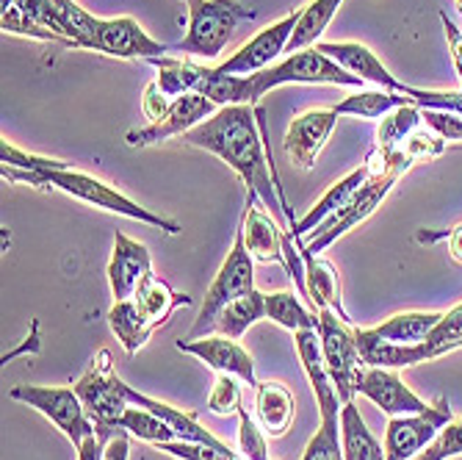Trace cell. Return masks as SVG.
Segmentation results:
<instances>
[{
  "instance_id": "cell-1",
  "label": "cell",
  "mask_w": 462,
  "mask_h": 460,
  "mask_svg": "<svg viewBox=\"0 0 462 460\" xmlns=\"http://www.w3.org/2000/svg\"><path fill=\"white\" fill-rule=\"evenodd\" d=\"M258 111L255 106H222L214 117L199 122L183 139L191 147L214 153L230 170L246 183V192L258 194V200L291 217L282 200L280 183L274 178L272 155L263 147V131H258Z\"/></svg>"
},
{
  "instance_id": "cell-2",
  "label": "cell",
  "mask_w": 462,
  "mask_h": 460,
  "mask_svg": "<svg viewBox=\"0 0 462 460\" xmlns=\"http://www.w3.org/2000/svg\"><path fill=\"white\" fill-rule=\"evenodd\" d=\"M285 83H310V87H352L365 89V80L346 72L316 48L288 53L285 61L272 64L255 75H214L208 67L199 83V95L222 106H255L266 92L285 87Z\"/></svg>"
},
{
  "instance_id": "cell-3",
  "label": "cell",
  "mask_w": 462,
  "mask_h": 460,
  "mask_svg": "<svg viewBox=\"0 0 462 460\" xmlns=\"http://www.w3.org/2000/svg\"><path fill=\"white\" fill-rule=\"evenodd\" d=\"M0 175L12 183H28L36 189H59L80 202H89L95 208H103V211L119 214V217H128V220H139L144 225H152L170 236H178L183 228L180 222L170 220V217H161L150 208H142L139 202H134L131 197H125L119 189H114L111 183L87 175V173H78L72 166H64V170H45V173H28V170H17V166H6L0 164Z\"/></svg>"
},
{
  "instance_id": "cell-4",
  "label": "cell",
  "mask_w": 462,
  "mask_h": 460,
  "mask_svg": "<svg viewBox=\"0 0 462 460\" xmlns=\"http://www.w3.org/2000/svg\"><path fill=\"white\" fill-rule=\"evenodd\" d=\"M59 6L64 25L75 42V48L106 53L114 59H155L166 56L172 48L163 42L152 39L134 17H114V20H100L80 9L75 0H53Z\"/></svg>"
},
{
  "instance_id": "cell-5",
  "label": "cell",
  "mask_w": 462,
  "mask_h": 460,
  "mask_svg": "<svg viewBox=\"0 0 462 460\" xmlns=\"http://www.w3.org/2000/svg\"><path fill=\"white\" fill-rule=\"evenodd\" d=\"M368 161L374 164V175L355 194V200L344 208V211L332 214L316 230H310L308 239H297L305 253L319 256L321 249H327L332 241H338L341 236H346L349 230H355L360 222H365L376 211V208H380V202L391 194V189L396 186V181L415 164V158L404 147L396 150V153H380V150H374L368 155Z\"/></svg>"
},
{
  "instance_id": "cell-6",
  "label": "cell",
  "mask_w": 462,
  "mask_h": 460,
  "mask_svg": "<svg viewBox=\"0 0 462 460\" xmlns=\"http://www.w3.org/2000/svg\"><path fill=\"white\" fill-rule=\"evenodd\" d=\"M293 342H297L302 369L308 374V383L316 397V408L321 413V425L308 441L305 455L300 460H344V446H341V405L344 402L327 374L319 330H297L293 333Z\"/></svg>"
},
{
  "instance_id": "cell-7",
  "label": "cell",
  "mask_w": 462,
  "mask_h": 460,
  "mask_svg": "<svg viewBox=\"0 0 462 460\" xmlns=\"http://www.w3.org/2000/svg\"><path fill=\"white\" fill-rule=\"evenodd\" d=\"M189 9V31L172 45L175 53L197 59H219L241 20H255V12L236 0H183Z\"/></svg>"
},
{
  "instance_id": "cell-8",
  "label": "cell",
  "mask_w": 462,
  "mask_h": 460,
  "mask_svg": "<svg viewBox=\"0 0 462 460\" xmlns=\"http://www.w3.org/2000/svg\"><path fill=\"white\" fill-rule=\"evenodd\" d=\"M249 291H255V258H252V256L246 253V244H244L241 230H236L233 249L227 253L225 264L219 267L214 283L208 286L205 300H202V308H199V316L194 319L191 330L186 333L183 339H202V336H211V333H214V324H217V316L222 314V308L230 305L233 300L249 295Z\"/></svg>"
},
{
  "instance_id": "cell-9",
  "label": "cell",
  "mask_w": 462,
  "mask_h": 460,
  "mask_svg": "<svg viewBox=\"0 0 462 460\" xmlns=\"http://www.w3.org/2000/svg\"><path fill=\"white\" fill-rule=\"evenodd\" d=\"M9 399L23 402L28 408H33L36 413H42L51 425H56L72 441V446H80L89 436L97 433V422L89 416L87 405H83V399L78 397L75 389L23 383L9 391Z\"/></svg>"
},
{
  "instance_id": "cell-10",
  "label": "cell",
  "mask_w": 462,
  "mask_h": 460,
  "mask_svg": "<svg viewBox=\"0 0 462 460\" xmlns=\"http://www.w3.org/2000/svg\"><path fill=\"white\" fill-rule=\"evenodd\" d=\"M319 342H321V358H324L327 374L335 391H338L341 402L344 405L355 402V378L365 363L357 350L352 324H346L329 308L319 311Z\"/></svg>"
},
{
  "instance_id": "cell-11",
  "label": "cell",
  "mask_w": 462,
  "mask_h": 460,
  "mask_svg": "<svg viewBox=\"0 0 462 460\" xmlns=\"http://www.w3.org/2000/svg\"><path fill=\"white\" fill-rule=\"evenodd\" d=\"M446 425H451V405L446 397H438L424 413L391 416L385 427V460H412L438 441Z\"/></svg>"
},
{
  "instance_id": "cell-12",
  "label": "cell",
  "mask_w": 462,
  "mask_h": 460,
  "mask_svg": "<svg viewBox=\"0 0 462 460\" xmlns=\"http://www.w3.org/2000/svg\"><path fill=\"white\" fill-rule=\"evenodd\" d=\"M72 389L78 391V397L83 399V405H87L89 416L97 425H114L131 408L122 394V378L114 369V358L108 350H100L89 361L87 371L75 380Z\"/></svg>"
},
{
  "instance_id": "cell-13",
  "label": "cell",
  "mask_w": 462,
  "mask_h": 460,
  "mask_svg": "<svg viewBox=\"0 0 462 460\" xmlns=\"http://www.w3.org/2000/svg\"><path fill=\"white\" fill-rule=\"evenodd\" d=\"M297 20H300V12H293V14L266 25L249 42H244L227 61L211 67L214 75H255V72L272 67V61L288 51V42H291L293 28H297Z\"/></svg>"
},
{
  "instance_id": "cell-14",
  "label": "cell",
  "mask_w": 462,
  "mask_h": 460,
  "mask_svg": "<svg viewBox=\"0 0 462 460\" xmlns=\"http://www.w3.org/2000/svg\"><path fill=\"white\" fill-rule=\"evenodd\" d=\"M219 111V106L214 100H208L205 95L199 92H191V95H183L172 103L170 114L158 122H150L144 128H134L125 136L131 147H152V145H161L172 136H186L191 128H197L199 122H205L208 117H214Z\"/></svg>"
},
{
  "instance_id": "cell-15",
  "label": "cell",
  "mask_w": 462,
  "mask_h": 460,
  "mask_svg": "<svg viewBox=\"0 0 462 460\" xmlns=\"http://www.w3.org/2000/svg\"><path fill=\"white\" fill-rule=\"evenodd\" d=\"M355 394H363L376 408L388 416H410L430 410V402L418 397L396 369H380V366H363L355 378Z\"/></svg>"
},
{
  "instance_id": "cell-16",
  "label": "cell",
  "mask_w": 462,
  "mask_h": 460,
  "mask_svg": "<svg viewBox=\"0 0 462 460\" xmlns=\"http://www.w3.org/2000/svg\"><path fill=\"white\" fill-rule=\"evenodd\" d=\"M335 122H338L335 108H310L300 117H293L282 139L285 155L300 170H313L319 153L324 150V145L335 131Z\"/></svg>"
},
{
  "instance_id": "cell-17",
  "label": "cell",
  "mask_w": 462,
  "mask_h": 460,
  "mask_svg": "<svg viewBox=\"0 0 462 460\" xmlns=\"http://www.w3.org/2000/svg\"><path fill=\"white\" fill-rule=\"evenodd\" d=\"M175 347L186 355L199 358L208 369H214L219 374H236L244 383L258 386L255 361H252V355L236 339L214 333V336H202V339H178Z\"/></svg>"
},
{
  "instance_id": "cell-18",
  "label": "cell",
  "mask_w": 462,
  "mask_h": 460,
  "mask_svg": "<svg viewBox=\"0 0 462 460\" xmlns=\"http://www.w3.org/2000/svg\"><path fill=\"white\" fill-rule=\"evenodd\" d=\"M316 51L324 53L327 59H332L335 64H341L346 72L357 75L360 80L371 83V87L399 92V95H407V98L412 92L410 83H402L399 78H393L391 70L380 59H376V53L368 51L365 45H360V42H319Z\"/></svg>"
},
{
  "instance_id": "cell-19",
  "label": "cell",
  "mask_w": 462,
  "mask_h": 460,
  "mask_svg": "<svg viewBox=\"0 0 462 460\" xmlns=\"http://www.w3.org/2000/svg\"><path fill=\"white\" fill-rule=\"evenodd\" d=\"M246 253L263 261V264H280L285 267V253H282V241H285V230L280 228V222L266 211V205L258 200V194L246 192V208L238 225Z\"/></svg>"
},
{
  "instance_id": "cell-20",
  "label": "cell",
  "mask_w": 462,
  "mask_h": 460,
  "mask_svg": "<svg viewBox=\"0 0 462 460\" xmlns=\"http://www.w3.org/2000/svg\"><path fill=\"white\" fill-rule=\"evenodd\" d=\"M147 275H152L150 249L142 241H134L131 236H125L122 230H116L114 253H111V261H108V286H111L114 303L131 300Z\"/></svg>"
},
{
  "instance_id": "cell-21",
  "label": "cell",
  "mask_w": 462,
  "mask_h": 460,
  "mask_svg": "<svg viewBox=\"0 0 462 460\" xmlns=\"http://www.w3.org/2000/svg\"><path fill=\"white\" fill-rule=\"evenodd\" d=\"M374 175V164L371 161H365L360 170H355V173H349L346 178H341L338 183H332L327 192H324V197L310 208V211L302 217V220H297L291 228H288V233L293 236V239H305L310 230H316L324 220H329L332 214H338V211H344V208L355 200V194L368 183V178Z\"/></svg>"
},
{
  "instance_id": "cell-22",
  "label": "cell",
  "mask_w": 462,
  "mask_h": 460,
  "mask_svg": "<svg viewBox=\"0 0 462 460\" xmlns=\"http://www.w3.org/2000/svg\"><path fill=\"white\" fill-rule=\"evenodd\" d=\"M300 249H302V247H300ZM302 258H305L308 303L313 305V314L329 308V311L338 314L346 324H352V316L346 314L344 300H341V277H338V269H335L329 261L313 256V253H305V249H302Z\"/></svg>"
},
{
  "instance_id": "cell-23",
  "label": "cell",
  "mask_w": 462,
  "mask_h": 460,
  "mask_svg": "<svg viewBox=\"0 0 462 460\" xmlns=\"http://www.w3.org/2000/svg\"><path fill=\"white\" fill-rule=\"evenodd\" d=\"M255 413L258 425L269 438H282L293 425V394L280 380H266L255 386Z\"/></svg>"
},
{
  "instance_id": "cell-24",
  "label": "cell",
  "mask_w": 462,
  "mask_h": 460,
  "mask_svg": "<svg viewBox=\"0 0 462 460\" xmlns=\"http://www.w3.org/2000/svg\"><path fill=\"white\" fill-rule=\"evenodd\" d=\"M134 303L139 305V311L144 314V319L158 330V327H163L166 322H170V316H172L178 308L191 305V297H189V295H180V291H175L163 277H158V275L152 272V275H147V277L142 280V286L136 288Z\"/></svg>"
},
{
  "instance_id": "cell-25",
  "label": "cell",
  "mask_w": 462,
  "mask_h": 460,
  "mask_svg": "<svg viewBox=\"0 0 462 460\" xmlns=\"http://www.w3.org/2000/svg\"><path fill=\"white\" fill-rule=\"evenodd\" d=\"M147 64H152L158 70L155 83L170 100H178L183 95L197 92L202 78H205V70H208L202 64H194L191 59H180V56H170V53L147 59Z\"/></svg>"
},
{
  "instance_id": "cell-26",
  "label": "cell",
  "mask_w": 462,
  "mask_h": 460,
  "mask_svg": "<svg viewBox=\"0 0 462 460\" xmlns=\"http://www.w3.org/2000/svg\"><path fill=\"white\" fill-rule=\"evenodd\" d=\"M440 319H443V314H435V311H407V314H396V316L385 319L383 324L368 327V330L376 339L391 342V344H421L432 336Z\"/></svg>"
},
{
  "instance_id": "cell-27",
  "label": "cell",
  "mask_w": 462,
  "mask_h": 460,
  "mask_svg": "<svg viewBox=\"0 0 462 460\" xmlns=\"http://www.w3.org/2000/svg\"><path fill=\"white\" fill-rule=\"evenodd\" d=\"M341 446L344 460H385V444L374 438L355 402L341 405Z\"/></svg>"
},
{
  "instance_id": "cell-28",
  "label": "cell",
  "mask_w": 462,
  "mask_h": 460,
  "mask_svg": "<svg viewBox=\"0 0 462 460\" xmlns=\"http://www.w3.org/2000/svg\"><path fill=\"white\" fill-rule=\"evenodd\" d=\"M108 327L116 336L119 347L128 352V355H136L155 333V327L144 319V314L139 311V305L131 300H122V303H114V308L108 311Z\"/></svg>"
},
{
  "instance_id": "cell-29",
  "label": "cell",
  "mask_w": 462,
  "mask_h": 460,
  "mask_svg": "<svg viewBox=\"0 0 462 460\" xmlns=\"http://www.w3.org/2000/svg\"><path fill=\"white\" fill-rule=\"evenodd\" d=\"M261 319H266V295L255 288V291H249V295H244V297H238L230 305L222 308V314L217 316L214 333L238 342L244 333ZM214 333H211V336H214Z\"/></svg>"
},
{
  "instance_id": "cell-30",
  "label": "cell",
  "mask_w": 462,
  "mask_h": 460,
  "mask_svg": "<svg viewBox=\"0 0 462 460\" xmlns=\"http://www.w3.org/2000/svg\"><path fill=\"white\" fill-rule=\"evenodd\" d=\"M412 100L407 95H399V92H388V89H357L352 95H346L338 106H332L335 114L344 117H360V119H385L391 111L402 108V106H410Z\"/></svg>"
},
{
  "instance_id": "cell-31",
  "label": "cell",
  "mask_w": 462,
  "mask_h": 460,
  "mask_svg": "<svg viewBox=\"0 0 462 460\" xmlns=\"http://www.w3.org/2000/svg\"><path fill=\"white\" fill-rule=\"evenodd\" d=\"M341 4L344 0H310V4L300 12L297 28H293V33H291L285 53H300V51H308L310 45H316L319 36L332 23L335 12L341 9Z\"/></svg>"
},
{
  "instance_id": "cell-32",
  "label": "cell",
  "mask_w": 462,
  "mask_h": 460,
  "mask_svg": "<svg viewBox=\"0 0 462 460\" xmlns=\"http://www.w3.org/2000/svg\"><path fill=\"white\" fill-rule=\"evenodd\" d=\"M114 427L125 430V433L134 436V438H139V441H147V444H152V446L180 438V436L172 430L170 422H163L158 413H152V410H147V408H139V405H131L128 410H125V413L119 416V419L114 422Z\"/></svg>"
},
{
  "instance_id": "cell-33",
  "label": "cell",
  "mask_w": 462,
  "mask_h": 460,
  "mask_svg": "<svg viewBox=\"0 0 462 460\" xmlns=\"http://www.w3.org/2000/svg\"><path fill=\"white\" fill-rule=\"evenodd\" d=\"M424 117L421 108L415 103L402 106L396 111H391L383 122H380V131H376V150L380 153H396L407 145V139L421 128Z\"/></svg>"
},
{
  "instance_id": "cell-34",
  "label": "cell",
  "mask_w": 462,
  "mask_h": 460,
  "mask_svg": "<svg viewBox=\"0 0 462 460\" xmlns=\"http://www.w3.org/2000/svg\"><path fill=\"white\" fill-rule=\"evenodd\" d=\"M266 319L297 333V330H319V314H310L293 291H274L266 295Z\"/></svg>"
},
{
  "instance_id": "cell-35",
  "label": "cell",
  "mask_w": 462,
  "mask_h": 460,
  "mask_svg": "<svg viewBox=\"0 0 462 460\" xmlns=\"http://www.w3.org/2000/svg\"><path fill=\"white\" fill-rule=\"evenodd\" d=\"M424 344H427L430 361L440 358V355H448V352L462 347V303L443 314L440 324L435 327V333Z\"/></svg>"
},
{
  "instance_id": "cell-36",
  "label": "cell",
  "mask_w": 462,
  "mask_h": 460,
  "mask_svg": "<svg viewBox=\"0 0 462 460\" xmlns=\"http://www.w3.org/2000/svg\"><path fill=\"white\" fill-rule=\"evenodd\" d=\"M241 378H236V374H219L211 394H208L205 399V410L214 413V416H222V419H227V416H238V410L244 408L241 405Z\"/></svg>"
},
{
  "instance_id": "cell-37",
  "label": "cell",
  "mask_w": 462,
  "mask_h": 460,
  "mask_svg": "<svg viewBox=\"0 0 462 460\" xmlns=\"http://www.w3.org/2000/svg\"><path fill=\"white\" fill-rule=\"evenodd\" d=\"M17 6H20L23 14L31 17L36 25L48 28V31L59 39V45H61V48H72V39H69V33H67L64 17H61V12L56 9L53 0H17Z\"/></svg>"
},
{
  "instance_id": "cell-38",
  "label": "cell",
  "mask_w": 462,
  "mask_h": 460,
  "mask_svg": "<svg viewBox=\"0 0 462 460\" xmlns=\"http://www.w3.org/2000/svg\"><path fill=\"white\" fill-rule=\"evenodd\" d=\"M266 433L258 425L255 416H249L246 408L238 410V455L244 460H269Z\"/></svg>"
},
{
  "instance_id": "cell-39",
  "label": "cell",
  "mask_w": 462,
  "mask_h": 460,
  "mask_svg": "<svg viewBox=\"0 0 462 460\" xmlns=\"http://www.w3.org/2000/svg\"><path fill=\"white\" fill-rule=\"evenodd\" d=\"M155 449L163 452V455H170V457H178V460H241V455L233 452V449H219V446H211V444L183 441V438L158 444Z\"/></svg>"
},
{
  "instance_id": "cell-40",
  "label": "cell",
  "mask_w": 462,
  "mask_h": 460,
  "mask_svg": "<svg viewBox=\"0 0 462 460\" xmlns=\"http://www.w3.org/2000/svg\"><path fill=\"white\" fill-rule=\"evenodd\" d=\"M0 25L9 33H17V36H31V39H39V42H53L59 45V39L48 31L36 25L31 17L23 14V9L17 6V0H0Z\"/></svg>"
},
{
  "instance_id": "cell-41",
  "label": "cell",
  "mask_w": 462,
  "mask_h": 460,
  "mask_svg": "<svg viewBox=\"0 0 462 460\" xmlns=\"http://www.w3.org/2000/svg\"><path fill=\"white\" fill-rule=\"evenodd\" d=\"M421 117H424L427 128L435 131L440 139H446V142H462V114L421 108Z\"/></svg>"
},
{
  "instance_id": "cell-42",
  "label": "cell",
  "mask_w": 462,
  "mask_h": 460,
  "mask_svg": "<svg viewBox=\"0 0 462 460\" xmlns=\"http://www.w3.org/2000/svg\"><path fill=\"white\" fill-rule=\"evenodd\" d=\"M443 147H446V139H440L435 131H421V128H418V131L407 139V145H404V150L415 158V164H418V161H430V158L440 155Z\"/></svg>"
},
{
  "instance_id": "cell-43",
  "label": "cell",
  "mask_w": 462,
  "mask_h": 460,
  "mask_svg": "<svg viewBox=\"0 0 462 460\" xmlns=\"http://www.w3.org/2000/svg\"><path fill=\"white\" fill-rule=\"evenodd\" d=\"M116 433H119V427H114V425H97L95 436H89L80 446H75L78 460H106V446Z\"/></svg>"
},
{
  "instance_id": "cell-44",
  "label": "cell",
  "mask_w": 462,
  "mask_h": 460,
  "mask_svg": "<svg viewBox=\"0 0 462 460\" xmlns=\"http://www.w3.org/2000/svg\"><path fill=\"white\" fill-rule=\"evenodd\" d=\"M172 103H175V100L166 98V95L161 92V87H158L155 80H150V83H147L144 98H142V111H144V117H147L150 122H158V119H163L166 114H170Z\"/></svg>"
},
{
  "instance_id": "cell-45",
  "label": "cell",
  "mask_w": 462,
  "mask_h": 460,
  "mask_svg": "<svg viewBox=\"0 0 462 460\" xmlns=\"http://www.w3.org/2000/svg\"><path fill=\"white\" fill-rule=\"evenodd\" d=\"M415 241L421 244H432V241H448V253L457 264H462V225H457L454 230H438V233H430V230H421L415 236Z\"/></svg>"
},
{
  "instance_id": "cell-46",
  "label": "cell",
  "mask_w": 462,
  "mask_h": 460,
  "mask_svg": "<svg viewBox=\"0 0 462 460\" xmlns=\"http://www.w3.org/2000/svg\"><path fill=\"white\" fill-rule=\"evenodd\" d=\"M435 446L440 449V455H443L446 460H448V457L462 455V419H459V422L446 425V427L440 430V436H438Z\"/></svg>"
},
{
  "instance_id": "cell-47",
  "label": "cell",
  "mask_w": 462,
  "mask_h": 460,
  "mask_svg": "<svg viewBox=\"0 0 462 460\" xmlns=\"http://www.w3.org/2000/svg\"><path fill=\"white\" fill-rule=\"evenodd\" d=\"M440 23H443V31H446V39H448V53H451V61L457 67V75L462 80V31L448 20L446 12H440Z\"/></svg>"
},
{
  "instance_id": "cell-48",
  "label": "cell",
  "mask_w": 462,
  "mask_h": 460,
  "mask_svg": "<svg viewBox=\"0 0 462 460\" xmlns=\"http://www.w3.org/2000/svg\"><path fill=\"white\" fill-rule=\"evenodd\" d=\"M128 457H131V441H128V433L119 430L106 446V460H128Z\"/></svg>"
},
{
  "instance_id": "cell-49",
  "label": "cell",
  "mask_w": 462,
  "mask_h": 460,
  "mask_svg": "<svg viewBox=\"0 0 462 460\" xmlns=\"http://www.w3.org/2000/svg\"><path fill=\"white\" fill-rule=\"evenodd\" d=\"M412 460H446V457H443V455H440V449H438V446L432 444V446H427V449H424L421 455H415Z\"/></svg>"
},
{
  "instance_id": "cell-50",
  "label": "cell",
  "mask_w": 462,
  "mask_h": 460,
  "mask_svg": "<svg viewBox=\"0 0 462 460\" xmlns=\"http://www.w3.org/2000/svg\"><path fill=\"white\" fill-rule=\"evenodd\" d=\"M241 460H244V457H241Z\"/></svg>"
}]
</instances>
